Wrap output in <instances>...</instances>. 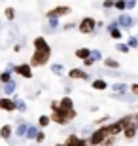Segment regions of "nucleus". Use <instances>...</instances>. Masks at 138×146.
<instances>
[{"label":"nucleus","mask_w":138,"mask_h":146,"mask_svg":"<svg viewBox=\"0 0 138 146\" xmlns=\"http://www.w3.org/2000/svg\"><path fill=\"white\" fill-rule=\"evenodd\" d=\"M32 46H34V51L30 55V66L32 68H38V66H46L51 59V46L48 44L46 36H36L32 40Z\"/></svg>","instance_id":"nucleus-1"},{"label":"nucleus","mask_w":138,"mask_h":146,"mask_svg":"<svg viewBox=\"0 0 138 146\" xmlns=\"http://www.w3.org/2000/svg\"><path fill=\"white\" fill-rule=\"evenodd\" d=\"M96 27H98V23L93 19V17H83L80 23H78V31H80L81 34H91V33H95Z\"/></svg>","instance_id":"nucleus-2"},{"label":"nucleus","mask_w":138,"mask_h":146,"mask_svg":"<svg viewBox=\"0 0 138 146\" xmlns=\"http://www.w3.org/2000/svg\"><path fill=\"white\" fill-rule=\"evenodd\" d=\"M72 13V8L70 6H66V4H59V6H55V8H51V10H48L46 11V19H51V17H64V15H70Z\"/></svg>","instance_id":"nucleus-3"},{"label":"nucleus","mask_w":138,"mask_h":146,"mask_svg":"<svg viewBox=\"0 0 138 146\" xmlns=\"http://www.w3.org/2000/svg\"><path fill=\"white\" fill-rule=\"evenodd\" d=\"M13 72L19 74L21 78H28V80L32 78V66H30V63H19V65H15V66H13Z\"/></svg>","instance_id":"nucleus-4"},{"label":"nucleus","mask_w":138,"mask_h":146,"mask_svg":"<svg viewBox=\"0 0 138 146\" xmlns=\"http://www.w3.org/2000/svg\"><path fill=\"white\" fill-rule=\"evenodd\" d=\"M0 110H4V112H15L17 101H13L10 97H0Z\"/></svg>","instance_id":"nucleus-5"},{"label":"nucleus","mask_w":138,"mask_h":146,"mask_svg":"<svg viewBox=\"0 0 138 146\" xmlns=\"http://www.w3.org/2000/svg\"><path fill=\"white\" fill-rule=\"evenodd\" d=\"M116 21L121 29H131L134 25V19L131 17V13H119V17H117Z\"/></svg>","instance_id":"nucleus-6"},{"label":"nucleus","mask_w":138,"mask_h":146,"mask_svg":"<svg viewBox=\"0 0 138 146\" xmlns=\"http://www.w3.org/2000/svg\"><path fill=\"white\" fill-rule=\"evenodd\" d=\"M68 78H72V80H89V74L83 70V68H70L68 70Z\"/></svg>","instance_id":"nucleus-7"},{"label":"nucleus","mask_w":138,"mask_h":146,"mask_svg":"<svg viewBox=\"0 0 138 146\" xmlns=\"http://www.w3.org/2000/svg\"><path fill=\"white\" fill-rule=\"evenodd\" d=\"M51 121L57 125H68L70 119L66 118V114H63L61 110H57V112H51Z\"/></svg>","instance_id":"nucleus-8"},{"label":"nucleus","mask_w":138,"mask_h":146,"mask_svg":"<svg viewBox=\"0 0 138 146\" xmlns=\"http://www.w3.org/2000/svg\"><path fill=\"white\" fill-rule=\"evenodd\" d=\"M11 135H13V125H11V123H4L2 127H0V139L10 141Z\"/></svg>","instance_id":"nucleus-9"},{"label":"nucleus","mask_w":138,"mask_h":146,"mask_svg":"<svg viewBox=\"0 0 138 146\" xmlns=\"http://www.w3.org/2000/svg\"><path fill=\"white\" fill-rule=\"evenodd\" d=\"M136 133H138L136 123H131V125H127V127H125V131H123V137L131 141V139H134V137H136Z\"/></svg>","instance_id":"nucleus-10"},{"label":"nucleus","mask_w":138,"mask_h":146,"mask_svg":"<svg viewBox=\"0 0 138 146\" xmlns=\"http://www.w3.org/2000/svg\"><path fill=\"white\" fill-rule=\"evenodd\" d=\"M81 141H83L81 137H78V135H74V133H72V135L66 137V141H64V146H81Z\"/></svg>","instance_id":"nucleus-11"},{"label":"nucleus","mask_w":138,"mask_h":146,"mask_svg":"<svg viewBox=\"0 0 138 146\" xmlns=\"http://www.w3.org/2000/svg\"><path fill=\"white\" fill-rule=\"evenodd\" d=\"M91 87H93V89H96V91H104V89H108V82L102 80V78H98V80H93V82H91Z\"/></svg>","instance_id":"nucleus-12"},{"label":"nucleus","mask_w":138,"mask_h":146,"mask_svg":"<svg viewBox=\"0 0 138 146\" xmlns=\"http://www.w3.org/2000/svg\"><path fill=\"white\" fill-rule=\"evenodd\" d=\"M74 55L78 57V59L85 61V59H89V57H91V49H89V48H78V49L74 51Z\"/></svg>","instance_id":"nucleus-13"},{"label":"nucleus","mask_w":138,"mask_h":146,"mask_svg":"<svg viewBox=\"0 0 138 146\" xmlns=\"http://www.w3.org/2000/svg\"><path fill=\"white\" fill-rule=\"evenodd\" d=\"M112 89H114L116 93H119V95H123V93L131 91V87H129L127 84H123V82H117V84H114V86H112Z\"/></svg>","instance_id":"nucleus-14"},{"label":"nucleus","mask_w":138,"mask_h":146,"mask_svg":"<svg viewBox=\"0 0 138 146\" xmlns=\"http://www.w3.org/2000/svg\"><path fill=\"white\" fill-rule=\"evenodd\" d=\"M40 125H30L28 123V129H27V139H30V141H36L38 133H40V129H38Z\"/></svg>","instance_id":"nucleus-15"},{"label":"nucleus","mask_w":138,"mask_h":146,"mask_svg":"<svg viewBox=\"0 0 138 146\" xmlns=\"http://www.w3.org/2000/svg\"><path fill=\"white\" fill-rule=\"evenodd\" d=\"M10 82H13V78H11V70L0 72V84H10Z\"/></svg>","instance_id":"nucleus-16"},{"label":"nucleus","mask_w":138,"mask_h":146,"mask_svg":"<svg viewBox=\"0 0 138 146\" xmlns=\"http://www.w3.org/2000/svg\"><path fill=\"white\" fill-rule=\"evenodd\" d=\"M27 129H28V123H19V127L15 129V137H27Z\"/></svg>","instance_id":"nucleus-17"},{"label":"nucleus","mask_w":138,"mask_h":146,"mask_svg":"<svg viewBox=\"0 0 138 146\" xmlns=\"http://www.w3.org/2000/svg\"><path fill=\"white\" fill-rule=\"evenodd\" d=\"M17 89V84L15 82H10V84H4V93L6 95H13Z\"/></svg>","instance_id":"nucleus-18"},{"label":"nucleus","mask_w":138,"mask_h":146,"mask_svg":"<svg viewBox=\"0 0 138 146\" xmlns=\"http://www.w3.org/2000/svg\"><path fill=\"white\" fill-rule=\"evenodd\" d=\"M104 66H108V68H119V61L112 59V57H106L104 59Z\"/></svg>","instance_id":"nucleus-19"},{"label":"nucleus","mask_w":138,"mask_h":146,"mask_svg":"<svg viewBox=\"0 0 138 146\" xmlns=\"http://www.w3.org/2000/svg\"><path fill=\"white\" fill-rule=\"evenodd\" d=\"M49 123H51V116H46V114H42V116L38 118V125H40V127H48Z\"/></svg>","instance_id":"nucleus-20"},{"label":"nucleus","mask_w":138,"mask_h":146,"mask_svg":"<svg viewBox=\"0 0 138 146\" xmlns=\"http://www.w3.org/2000/svg\"><path fill=\"white\" fill-rule=\"evenodd\" d=\"M4 15H6L8 21H13V19H15V10H13L11 6H8V8L4 10Z\"/></svg>","instance_id":"nucleus-21"},{"label":"nucleus","mask_w":138,"mask_h":146,"mask_svg":"<svg viewBox=\"0 0 138 146\" xmlns=\"http://www.w3.org/2000/svg\"><path fill=\"white\" fill-rule=\"evenodd\" d=\"M116 49L119 51V53H129V44H123V42H119V44H116Z\"/></svg>","instance_id":"nucleus-22"},{"label":"nucleus","mask_w":138,"mask_h":146,"mask_svg":"<svg viewBox=\"0 0 138 146\" xmlns=\"http://www.w3.org/2000/svg\"><path fill=\"white\" fill-rule=\"evenodd\" d=\"M51 72H53V74H57V76H61V74L64 72V66L55 63V65H51Z\"/></svg>","instance_id":"nucleus-23"},{"label":"nucleus","mask_w":138,"mask_h":146,"mask_svg":"<svg viewBox=\"0 0 138 146\" xmlns=\"http://www.w3.org/2000/svg\"><path fill=\"white\" fill-rule=\"evenodd\" d=\"M116 10L117 11L127 10V0H116Z\"/></svg>","instance_id":"nucleus-24"},{"label":"nucleus","mask_w":138,"mask_h":146,"mask_svg":"<svg viewBox=\"0 0 138 146\" xmlns=\"http://www.w3.org/2000/svg\"><path fill=\"white\" fill-rule=\"evenodd\" d=\"M48 23H49V31H55L59 27V17H51V19H48Z\"/></svg>","instance_id":"nucleus-25"},{"label":"nucleus","mask_w":138,"mask_h":146,"mask_svg":"<svg viewBox=\"0 0 138 146\" xmlns=\"http://www.w3.org/2000/svg\"><path fill=\"white\" fill-rule=\"evenodd\" d=\"M117 137H119V135H112V137H108L106 141L102 142V146H114V142L117 141Z\"/></svg>","instance_id":"nucleus-26"},{"label":"nucleus","mask_w":138,"mask_h":146,"mask_svg":"<svg viewBox=\"0 0 138 146\" xmlns=\"http://www.w3.org/2000/svg\"><path fill=\"white\" fill-rule=\"evenodd\" d=\"M91 57L95 59V63H96V61H104V59H102V53L98 51V49H91Z\"/></svg>","instance_id":"nucleus-27"},{"label":"nucleus","mask_w":138,"mask_h":146,"mask_svg":"<svg viewBox=\"0 0 138 146\" xmlns=\"http://www.w3.org/2000/svg\"><path fill=\"white\" fill-rule=\"evenodd\" d=\"M102 8H104V10H112V8H116V0H104V2H102Z\"/></svg>","instance_id":"nucleus-28"},{"label":"nucleus","mask_w":138,"mask_h":146,"mask_svg":"<svg viewBox=\"0 0 138 146\" xmlns=\"http://www.w3.org/2000/svg\"><path fill=\"white\" fill-rule=\"evenodd\" d=\"M127 44H129V48H138V36H131L127 40Z\"/></svg>","instance_id":"nucleus-29"},{"label":"nucleus","mask_w":138,"mask_h":146,"mask_svg":"<svg viewBox=\"0 0 138 146\" xmlns=\"http://www.w3.org/2000/svg\"><path fill=\"white\" fill-rule=\"evenodd\" d=\"M138 6V0H127V10H134Z\"/></svg>","instance_id":"nucleus-30"},{"label":"nucleus","mask_w":138,"mask_h":146,"mask_svg":"<svg viewBox=\"0 0 138 146\" xmlns=\"http://www.w3.org/2000/svg\"><path fill=\"white\" fill-rule=\"evenodd\" d=\"M44 141H46V135H44V131H40V133H38V137H36V142H38V144H42Z\"/></svg>","instance_id":"nucleus-31"},{"label":"nucleus","mask_w":138,"mask_h":146,"mask_svg":"<svg viewBox=\"0 0 138 146\" xmlns=\"http://www.w3.org/2000/svg\"><path fill=\"white\" fill-rule=\"evenodd\" d=\"M17 110H19V112H25V110H27V106H25L23 101H17Z\"/></svg>","instance_id":"nucleus-32"},{"label":"nucleus","mask_w":138,"mask_h":146,"mask_svg":"<svg viewBox=\"0 0 138 146\" xmlns=\"http://www.w3.org/2000/svg\"><path fill=\"white\" fill-rule=\"evenodd\" d=\"M63 29H64V31H72V29H78V25H76V23H66Z\"/></svg>","instance_id":"nucleus-33"},{"label":"nucleus","mask_w":138,"mask_h":146,"mask_svg":"<svg viewBox=\"0 0 138 146\" xmlns=\"http://www.w3.org/2000/svg\"><path fill=\"white\" fill-rule=\"evenodd\" d=\"M131 93H133L134 97H138V84H133V86H131Z\"/></svg>","instance_id":"nucleus-34"},{"label":"nucleus","mask_w":138,"mask_h":146,"mask_svg":"<svg viewBox=\"0 0 138 146\" xmlns=\"http://www.w3.org/2000/svg\"><path fill=\"white\" fill-rule=\"evenodd\" d=\"M83 65H85V66H93V65H95V59H93V57H89V59L83 61Z\"/></svg>","instance_id":"nucleus-35"},{"label":"nucleus","mask_w":138,"mask_h":146,"mask_svg":"<svg viewBox=\"0 0 138 146\" xmlns=\"http://www.w3.org/2000/svg\"><path fill=\"white\" fill-rule=\"evenodd\" d=\"M81 146H93V144H91L89 139H83V141H81Z\"/></svg>","instance_id":"nucleus-36"},{"label":"nucleus","mask_w":138,"mask_h":146,"mask_svg":"<svg viewBox=\"0 0 138 146\" xmlns=\"http://www.w3.org/2000/svg\"><path fill=\"white\" fill-rule=\"evenodd\" d=\"M53 146H64V142H59V144H53Z\"/></svg>","instance_id":"nucleus-37"}]
</instances>
